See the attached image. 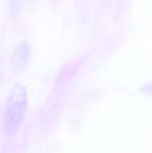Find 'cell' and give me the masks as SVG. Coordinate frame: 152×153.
<instances>
[{"label": "cell", "mask_w": 152, "mask_h": 153, "mask_svg": "<svg viewBox=\"0 0 152 153\" xmlns=\"http://www.w3.org/2000/svg\"><path fill=\"white\" fill-rule=\"evenodd\" d=\"M29 49L26 43H21L16 48L13 56V66L16 70H20L25 66L27 56H28Z\"/></svg>", "instance_id": "obj_2"}, {"label": "cell", "mask_w": 152, "mask_h": 153, "mask_svg": "<svg viewBox=\"0 0 152 153\" xmlns=\"http://www.w3.org/2000/svg\"><path fill=\"white\" fill-rule=\"evenodd\" d=\"M27 108V92L23 85H17L10 92L4 114V128L7 135L17 132L24 119Z\"/></svg>", "instance_id": "obj_1"}]
</instances>
